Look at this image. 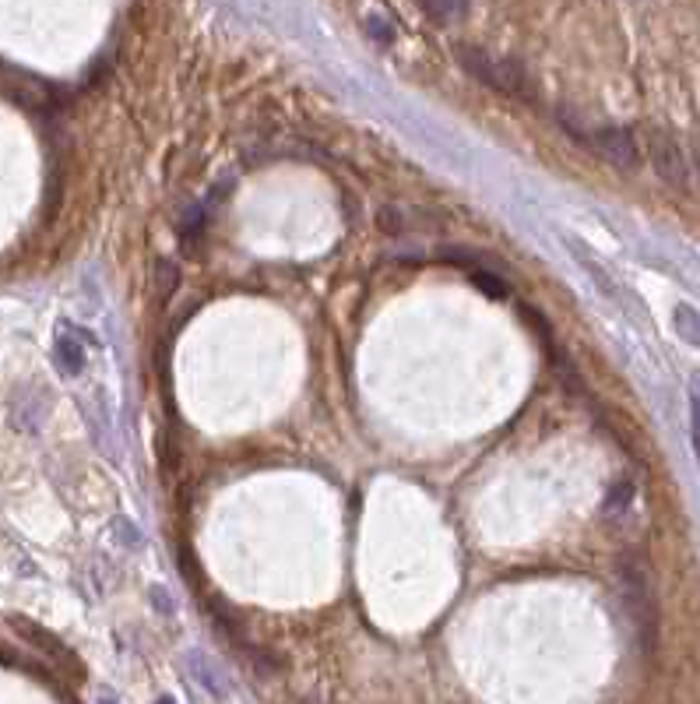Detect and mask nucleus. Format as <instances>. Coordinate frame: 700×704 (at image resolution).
<instances>
[{"mask_svg": "<svg viewBox=\"0 0 700 704\" xmlns=\"http://www.w3.org/2000/svg\"><path fill=\"white\" fill-rule=\"evenodd\" d=\"M458 64L493 92H504V96H525L528 92V71L514 57H496L479 46H458Z\"/></svg>", "mask_w": 700, "mask_h": 704, "instance_id": "f257e3e1", "label": "nucleus"}, {"mask_svg": "<svg viewBox=\"0 0 700 704\" xmlns=\"http://www.w3.org/2000/svg\"><path fill=\"white\" fill-rule=\"evenodd\" d=\"M588 145L595 148L598 155L606 162H613L616 169H637L641 166V148H637V138L634 131H627V127H591L588 134Z\"/></svg>", "mask_w": 700, "mask_h": 704, "instance_id": "f03ea898", "label": "nucleus"}, {"mask_svg": "<svg viewBox=\"0 0 700 704\" xmlns=\"http://www.w3.org/2000/svg\"><path fill=\"white\" fill-rule=\"evenodd\" d=\"M648 159H651V169L658 173V180H665L669 187H679V191H683L690 173H686L683 148H679V141L672 138L669 131L648 134Z\"/></svg>", "mask_w": 700, "mask_h": 704, "instance_id": "7ed1b4c3", "label": "nucleus"}, {"mask_svg": "<svg viewBox=\"0 0 700 704\" xmlns=\"http://www.w3.org/2000/svg\"><path fill=\"white\" fill-rule=\"evenodd\" d=\"M444 215L430 212V208H409V205H380L377 208V229L387 236H402L412 229H437Z\"/></svg>", "mask_w": 700, "mask_h": 704, "instance_id": "20e7f679", "label": "nucleus"}, {"mask_svg": "<svg viewBox=\"0 0 700 704\" xmlns=\"http://www.w3.org/2000/svg\"><path fill=\"white\" fill-rule=\"evenodd\" d=\"M11 627H15V631L22 634L29 645H36L43 655H50V659H57V662H71V652H67V645L53 631L32 624V620H25V616H11Z\"/></svg>", "mask_w": 700, "mask_h": 704, "instance_id": "39448f33", "label": "nucleus"}, {"mask_svg": "<svg viewBox=\"0 0 700 704\" xmlns=\"http://www.w3.org/2000/svg\"><path fill=\"white\" fill-rule=\"evenodd\" d=\"M567 247L574 250L577 264H581L584 272H588L591 279H595V286L602 289V293H606V296H613V300H616V282H613V275H609L606 268H602V264H598L595 257H591V250L584 247L581 240H574V236H567Z\"/></svg>", "mask_w": 700, "mask_h": 704, "instance_id": "423d86ee", "label": "nucleus"}, {"mask_svg": "<svg viewBox=\"0 0 700 704\" xmlns=\"http://www.w3.org/2000/svg\"><path fill=\"white\" fill-rule=\"evenodd\" d=\"M53 356H57L60 370H64L67 377H78L81 370H85V349H81V345L74 342V338L60 335L57 345H53Z\"/></svg>", "mask_w": 700, "mask_h": 704, "instance_id": "0eeeda50", "label": "nucleus"}, {"mask_svg": "<svg viewBox=\"0 0 700 704\" xmlns=\"http://www.w3.org/2000/svg\"><path fill=\"white\" fill-rule=\"evenodd\" d=\"M672 328H676V335L683 338V342L700 345V314L690 303H679V307L672 310Z\"/></svg>", "mask_w": 700, "mask_h": 704, "instance_id": "6e6552de", "label": "nucleus"}, {"mask_svg": "<svg viewBox=\"0 0 700 704\" xmlns=\"http://www.w3.org/2000/svg\"><path fill=\"white\" fill-rule=\"evenodd\" d=\"M630 504H634V483L620 479V483L609 486L606 500H602V514H606V518H620V514H627Z\"/></svg>", "mask_w": 700, "mask_h": 704, "instance_id": "1a4fd4ad", "label": "nucleus"}, {"mask_svg": "<svg viewBox=\"0 0 700 704\" xmlns=\"http://www.w3.org/2000/svg\"><path fill=\"white\" fill-rule=\"evenodd\" d=\"M437 257L447 264H458L465 272H479L482 264H486V254H475V250H465V247H440Z\"/></svg>", "mask_w": 700, "mask_h": 704, "instance_id": "9d476101", "label": "nucleus"}, {"mask_svg": "<svg viewBox=\"0 0 700 704\" xmlns=\"http://www.w3.org/2000/svg\"><path fill=\"white\" fill-rule=\"evenodd\" d=\"M176 286H180V268L173 261H166V257H159L155 261V289H159L162 300H169L176 293Z\"/></svg>", "mask_w": 700, "mask_h": 704, "instance_id": "9b49d317", "label": "nucleus"}, {"mask_svg": "<svg viewBox=\"0 0 700 704\" xmlns=\"http://www.w3.org/2000/svg\"><path fill=\"white\" fill-rule=\"evenodd\" d=\"M468 275H472V286L479 289V293L493 296V300H504L507 296V282L496 272H489V268H479V272H468Z\"/></svg>", "mask_w": 700, "mask_h": 704, "instance_id": "f8f14e48", "label": "nucleus"}, {"mask_svg": "<svg viewBox=\"0 0 700 704\" xmlns=\"http://www.w3.org/2000/svg\"><path fill=\"white\" fill-rule=\"evenodd\" d=\"M690 440L700 462V374L690 377Z\"/></svg>", "mask_w": 700, "mask_h": 704, "instance_id": "ddd939ff", "label": "nucleus"}, {"mask_svg": "<svg viewBox=\"0 0 700 704\" xmlns=\"http://www.w3.org/2000/svg\"><path fill=\"white\" fill-rule=\"evenodd\" d=\"M366 29H370V36L377 39V43H391L394 39V22L384 11H370V15H366Z\"/></svg>", "mask_w": 700, "mask_h": 704, "instance_id": "4468645a", "label": "nucleus"}, {"mask_svg": "<svg viewBox=\"0 0 700 704\" xmlns=\"http://www.w3.org/2000/svg\"><path fill=\"white\" fill-rule=\"evenodd\" d=\"M423 15H430L433 22H451V18L468 15V4H423Z\"/></svg>", "mask_w": 700, "mask_h": 704, "instance_id": "2eb2a0df", "label": "nucleus"}, {"mask_svg": "<svg viewBox=\"0 0 700 704\" xmlns=\"http://www.w3.org/2000/svg\"><path fill=\"white\" fill-rule=\"evenodd\" d=\"M194 669H197V676H201V683H205L208 690H212V694H219V697H226V683L219 680V673H215V669H208L205 666V659H201V655H194Z\"/></svg>", "mask_w": 700, "mask_h": 704, "instance_id": "dca6fc26", "label": "nucleus"}, {"mask_svg": "<svg viewBox=\"0 0 700 704\" xmlns=\"http://www.w3.org/2000/svg\"><path fill=\"white\" fill-rule=\"evenodd\" d=\"M117 532H120V543H124V546H134V550H138V546L145 543V539H141V528L131 525L127 518L117 521Z\"/></svg>", "mask_w": 700, "mask_h": 704, "instance_id": "f3484780", "label": "nucleus"}, {"mask_svg": "<svg viewBox=\"0 0 700 704\" xmlns=\"http://www.w3.org/2000/svg\"><path fill=\"white\" fill-rule=\"evenodd\" d=\"M183 229H187V233H201V229H205V212H201V208H187V212H183Z\"/></svg>", "mask_w": 700, "mask_h": 704, "instance_id": "a211bd4d", "label": "nucleus"}, {"mask_svg": "<svg viewBox=\"0 0 700 704\" xmlns=\"http://www.w3.org/2000/svg\"><path fill=\"white\" fill-rule=\"evenodd\" d=\"M152 606H155V609L162 606V613H166V616H173V602H169L166 588H152Z\"/></svg>", "mask_w": 700, "mask_h": 704, "instance_id": "6ab92c4d", "label": "nucleus"}, {"mask_svg": "<svg viewBox=\"0 0 700 704\" xmlns=\"http://www.w3.org/2000/svg\"><path fill=\"white\" fill-rule=\"evenodd\" d=\"M155 704H176V701H173V697H159Z\"/></svg>", "mask_w": 700, "mask_h": 704, "instance_id": "aec40b11", "label": "nucleus"}, {"mask_svg": "<svg viewBox=\"0 0 700 704\" xmlns=\"http://www.w3.org/2000/svg\"><path fill=\"white\" fill-rule=\"evenodd\" d=\"M99 704H117V701H113V697H99Z\"/></svg>", "mask_w": 700, "mask_h": 704, "instance_id": "412c9836", "label": "nucleus"}]
</instances>
